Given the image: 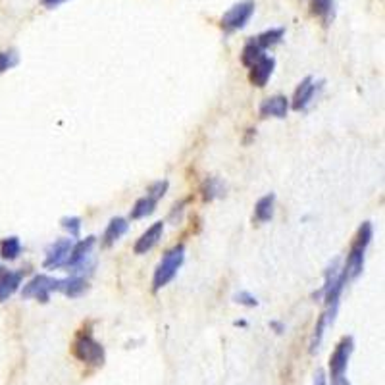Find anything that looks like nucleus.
<instances>
[{
	"mask_svg": "<svg viewBox=\"0 0 385 385\" xmlns=\"http://www.w3.org/2000/svg\"><path fill=\"white\" fill-rule=\"evenodd\" d=\"M374 229L370 221H364L362 226L356 231V237H354L353 245H351V251L347 254V262L343 266V271L347 279H356L364 270V256H366V249L372 241Z\"/></svg>",
	"mask_w": 385,
	"mask_h": 385,
	"instance_id": "1",
	"label": "nucleus"
},
{
	"mask_svg": "<svg viewBox=\"0 0 385 385\" xmlns=\"http://www.w3.org/2000/svg\"><path fill=\"white\" fill-rule=\"evenodd\" d=\"M274 204H276V195L274 193L259 199L256 206H254V220L260 221V224L270 221L274 218Z\"/></svg>",
	"mask_w": 385,
	"mask_h": 385,
	"instance_id": "16",
	"label": "nucleus"
},
{
	"mask_svg": "<svg viewBox=\"0 0 385 385\" xmlns=\"http://www.w3.org/2000/svg\"><path fill=\"white\" fill-rule=\"evenodd\" d=\"M284 35H285L284 27H276V29H268V31L260 33V35L253 37L251 41H253L254 44H259L262 51H268L271 46H276L278 43H281Z\"/></svg>",
	"mask_w": 385,
	"mask_h": 385,
	"instance_id": "17",
	"label": "nucleus"
},
{
	"mask_svg": "<svg viewBox=\"0 0 385 385\" xmlns=\"http://www.w3.org/2000/svg\"><path fill=\"white\" fill-rule=\"evenodd\" d=\"M254 14V2L253 0H243L231 6L228 12L221 16V29L226 33H235L243 29V27L251 21Z\"/></svg>",
	"mask_w": 385,
	"mask_h": 385,
	"instance_id": "5",
	"label": "nucleus"
},
{
	"mask_svg": "<svg viewBox=\"0 0 385 385\" xmlns=\"http://www.w3.org/2000/svg\"><path fill=\"white\" fill-rule=\"evenodd\" d=\"M270 328L276 329V334H284L285 326L281 322H270Z\"/></svg>",
	"mask_w": 385,
	"mask_h": 385,
	"instance_id": "30",
	"label": "nucleus"
},
{
	"mask_svg": "<svg viewBox=\"0 0 385 385\" xmlns=\"http://www.w3.org/2000/svg\"><path fill=\"white\" fill-rule=\"evenodd\" d=\"M71 245H74V241L71 239H58L54 245L49 249V254H46V259H44L43 266L46 270H56V268H62L66 266V260L70 256Z\"/></svg>",
	"mask_w": 385,
	"mask_h": 385,
	"instance_id": "7",
	"label": "nucleus"
},
{
	"mask_svg": "<svg viewBox=\"0 0 385 385\" xmlns=\"http://www.w3.org/2000/svg\"><path fill=\"white\" fill-rule=\"evenodd\" d=\"M185 260V246L179 243L174 249H170L164 254V259L160 260L156 271H154V278H152V291H160L162 287L170 284L171 279L176 278L177 270L181 268Z\"/></svg>",
	"mask_w": 385,
	"mask_h": 385,
	"instance_id": "2",
	"label": "nucleus"
},
{
	"mask_svg": "<svg viewBox=\"0 0 385 385\" xmlns=\"http://www.w3.org/2000/svg\"><path fill=\"white\" fill-rule=\"evenodd\" d=\"M354 341L351 335L343 337L341 341L337 343V347L329 356V385H343L347 379H345V374H347L349 360H351V354H353Z\"/></svg>",
	"mask_w": 385,
	"mask_h": 385,
	"instance_id": "4",
	"label": "nucleus"
},
{
	"mask_svg": "<svg viewBox=\"0 0 385 385\" xmlns=\"http://www.w3.org/2000/svg\"><path fill=\"white\" fill-rule=\"evenodd\" d=\"M314 385H328V378H326V372H324V370H316Z\"/></svg>",
	"mask_w": 385,
	"mask_h": 385,
	"instance_id": "28",
	"label": "nucleus"
},
{
	"mask_svg": "<svg viewBox=\"0 0 385 385\" xmlns=\"http://www.w3.org/2000/svg\"><path fill=\"white\" fill-rule=\"evenodd\" d=\"M64 2H68V0H41V4L46 8H56L60 6V4H64Z\"/></svg>",
	"mask_w": 385,
	"mask_h": 385,
	"instance_id": "29",
	"label": "nucleus"
},
{
	"mask_svg": "<svg viewBox=\"0 0 385 385\" xmlns=\"http://www.w3.org/2000/svg\"><path fill=\"white\" fill-rule=\"evenodd\" d=\"M274 68H276V60L271 56H262L259 62L249 68V70H251L249 79H251V83L256 85V87H264L268 79L271 77V74H274Z\"/></svg>",
	"mask_w": 385,
	"mask_h": 385,
	"instance_id": "9",
	"label": "nucleus"
},
{
	"mask_svg": "<svg viewBox=\"0 0 385 385\" xmlns=\"http://www.w3.org/2000/svg\"><path fill=\"white\" fill-rule=\"evenodd\" d=\"M343 385H349V384H347V381H345V384H343Z\"/></svg>",
	"mask_w": 385,
	"mask_h": 385,
	"instance_id": "31",
	"label": "nucleus"
},
{
	"mask_svg": "<svg viewBox=\"0 0 385 385\" xmlns=\"http://www.w3.org/2000/svg\"><path fill=\"white\" fill-rule=\"evenodd\" d=\"M60 279L49 278V276H35L31 281H27L21 289V297L24 299H39L41 303H49L52 291H58Z\"/></svg>",
	"mask_w": 385,
	"mask_h": 385,
	"instance_id": "6",
	"label": "nucleus"
},
{
	"mask_svg": "<svg viewBox=\"0 0 385 385\" xmlns=\"http://www.w3.org/2000/svg\"><path fill=\"white\" fill-rule=\"evenodd\" d=\"M127 228H129V224H127L126 218H114V220H110L106 231L102 235V245L104 246L114 245L116 241L121 239V237L126 235Z\"/></svg>",
	"mask_w": 385,
	"mask_h": 385,
	"instance_id": "14",
	"label": "nucleus"
},
{
	"mask_svg": "<svg viewBox=\"0 0 385 385\" xmlns=\"http://www.w3.org/2000/svg\"><path fill=\"white\" fill-rule=\"evenodd\" d=\"M21 279H24L21 271L0 270V303H4V301L12 297L14 293L19 289Z\"/></svg>",
	"mask_w": 385,
	"mask_h": 385,
	"instance_id": "13",
	"label": "nucleus"
},
{
	"mask_svg": "<svg viewBox=\"0 0 385 385\" xmlns=\"http://www.w3.org/2000/svg\"><path fill=\"white\" fill-rule=\"evenodd\" d=\"M329 328L328 320H326V316H320L318 318V322H316V328H314V334H312V337H310V354H314L318 349H320V345H322L324 341V334H326V329Z\"/></svg>",
	"mask_w": 385,
	"mask_h": 385,
	"instance_id": "23",
	"label": "nucleus"
},
{
	"mask_svg": "<svg viewBox=\"0 0 385 385\" xmlns=\"http://www.w3.org/2000/svg\"><path fill=\"white\" fill-rule=\"evenodd\" d=\"M287 110H289V101L285 99L284 95H276V96H270V99H266V101H262V104H260L259 112L262 118H285L287 116Z\"/></svg>",
	"mask_w": 385,
	"mask_h": 385,
	"instance_id": "12",
	"label": "nucleus"
},
{
	"mask_svg": "<svg viewBox=\"0 0 385 385\" xmlns=\"http://www.w3.org/2000/svg\"><path fill=\"white\" fill-rule=\"evenodd\" d=\"M318 85H320V83H314L312 77H304L303 81H301V85L297 87V91H295L293 104H291L295 112H301V110H306V108H309V104L312 102V99H314L316 91H318Z\"/></svg>",
	"mask_w": 385,
	"mask_h": 385,
	"instance_id": "8",
	"label": "nucleus"
},
{
	"mask_svg": "<svg viewBox=\"0 0 385 385\" xmlns=\"http://www.w3.org/2000/svg\"><path fill=\"white\" fill-rule=\"evenodd\" d=\"M14 64H16V56H14L12 52H0V74L10 70Z\"/></svg>",
	"mask_w": 385,
	"mask_h": 385,
	"instance_id": "27",
	"label": "nucleus"
},
{
	"mask_svg": "<svg viewBox=\"0 0 385 385\" xmlns=\"http://www.w3.org/2000/svg\"><path fill=\"white\" fill-rule=\"evenodd\" d=\"M168 187H170V184L166 181V179H160V181H154L152 185H149V189H146V193L149 195H152L154 199H162V196L166 195V191H168Z\"/></svg>",
	"mask_w": 385,
	"mask_h": 385,
	"instance_id": "25",
	"label": "nucleus"
},
{
	"mask_svg": "<svg viewBox=\"0 0 385 385\" xmlns=\"http://www.w3.org/2000/svg\"><path fill=\"white\" fill-rule=\"evenodd\" d=\"M62 228L70 234V237H79V231H81V220L77 216H66L60 220Z\"/></svg>",
	"mask_w": 385,
	"mask_h": 385,
	"instance_id": "24",
	"label": "nucleus"
},
{
	"mask_svg": "<svg viewBox=\"0 0 385 385\" xmlns=\"http://www.w3.org/2000/svg\"><path fill=\"white\" fill-rule=\"evenodd\" d=\"M201 191H202V196H204V201L210 202V201H214V199H218V196L224 195L226 187H224V184H221L218 177H206V179H204V184H202Z\"/></svg>",
	"mask_w": 385,
	"mask_h": 385,
	"instance_id": "20",
	"label": "nucleus"
},
{
	"mask_svg": "<svg viewBox=\"0 0 385 385\" xmlns=\"http://www.w3.org/2000/svg\"><path fill=\"white\" fill-rule=\"evenodd\" d=\"M95 243H96V237H93V235H89V237L81 239L79 243H74V245H71L70 256H68V260H66V268L71 270V268H76L77 264H81L83 260L89 259V256H91V251H93V246H95Z\"/></svg>",
	"mask_w": 385,
	"mask_h": 385,
	"instance_id": "11",
	"label": "nucleus"
},
{
	"mask_svg": "<svg viewBox=\"0 0 385 385\" xmlns=\"http://www.w3.org/2000/svg\"><path fill=\"white\" fill-rule=\"evenodd\" d=\"M158 199H154L152 195L146 193L145 196H141L139 201L133 204L131 209V220H141V218H146V216H151L154 210H156Z\"/></svg>",
	"mask_w": 385,
	"mask_h": 385,
	"instance_id": "18",
	"label": "nucleus"
},
{
	"mask_svg": "<svg viewBox=\"0 0 385 385\" xmlns=\"http://www.w3.org/2000/svg\"><path fill=\"white\" fill-rule=\"evenodd\" d=\"M264 52L266 51H262L259 44H254L253 41H249V43L245 44L243 52H241V62H243V66H246V68H251V66H254V64L259 62L260 58L266 56Z\"/></svg>",
	"mask_w": 385,
	"mask_h": 385,
	"instance_id": "22",
	"label": "nucleus"
},
{
	"mask_svg": "<svg viewBox=\"0 0 385 385\" xmlns=\"http://www.w3.org/2000/svg\"><path fill=\"white\" fill-rule=\"evenodd\" d=\"M234 301L235 303L243 304V306H256V304H259L256 297H254V295H251L249 291H239V293H235Z\"/></svg>",
	"mask_w": 385,
	"mask_h": 385,
	"instance_id": "26",
	"label": "nucleus"
},
{
	"mask_svg": "<svg viewBox=\"0 0 385 385\" xmlns=\"http://www.w3.org/2000/svg\"><path fill=\"white\" fill-rule=\"evenodd\" d=\"M310 4H312V12L318 18H322L326 26H329L334 19V0H310Z\"/></svg>",
	"mask_w": 385,
	"mask_h": 385,
	"instance_id": "21",
	"label": "nucleus"
},
{
	"mask_svg": "<svg viewBox=\"0 0 385 385\" xmlns=\"http://www.w3.org/2000/svg\"><path fill=\"white\" fill-rule=\"evenodd\" d=\"M71 353H74V356L79 362L91 364V366H102L104 359H106L104 347L96 341L91 331H79L77 334L74 347H71Z\"/></svg>",
	"mask_w": 385,
	"mask_h": 385,
	"instance_id": "3",
	"label": "nucleus"
},
{
	"mask_svg": "<svg viewBox=\"0 0 385 385\" xmlns=\"http://www.w3.org/2000/svg\"><path fill=\"white\" fill-rule=\"evenodd\" d=\"M19 254H21V241L16 235L0 241V256H2V260H16Z\"/></svg>",
	"mask_w": 385,
	"mask_h": 385,
	"instance_id": "19",
	"label": "nucleus"
},
{
	"mask_svg": "<svg viewBox=\"0 0 385 385\" xmlns=\"http://www.w3.org/2000/svg\"><path fill=\"white\" fill-rule=\"evenodd\" d=\"M58 291L64 293L66 297H81L83 293L87 291V281L81 278V276H71L68 279H60V285H58Z\"/></svg>",
	"mask_w": 385,
	"mask_h": 385,
	"instance_id": "15",
	"label": "nucleus"
},
{
	"mask_svg": "<svg viewBox=\"0 0 385 385\" xmlns=\"http://www.w3.org/2000/svg\"><path fill=\"white\" fill-rule=\"evenodd\" d=\"M162 234H164V224L162 221H156V224H152L151 228L146 229L145 234L141 235L135 246H133V251L135 254H146L151 251L152 246H156V243L162 239Z\"/></svg>",
	"mask_w": 385,
	"mask_h": 385,
	"instance_id": "10",
	"label": "nucleus"
}]
</instances>
